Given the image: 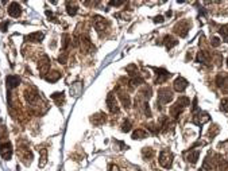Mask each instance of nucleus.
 Instances as JSON below:
<instances>
[{"instance_id": "7", "label": "nucleus", "mask_w": 228, "mask_h": 171, "mask_svg": "<svg viewBox=\"0 0 228 171\" xmlns=\"http://www.w3.org/2000/svg\"><path fill=\"white\" fill-rule=\"evenodd\" d=\"M0 155L3 159L10 160L12 156V145L10 142H3L0 143Z\"/></svg>"}, {"instance_id": "36", "label": "nucleus", "mask_w": 228, "mask_h": 171, "mask_svg": "<svg viewBox=\"0 0 228 171\" xmlns=\"http://www.w3.org/2000/svg\"><path fill=\"white\" fill-rule=\"evenodd\" d=\"M142 107H143V112H145V115L147 117H151V111H150V108H149V104L147 102H143L142 104Z\"/></svg>"}, {"instance_id": "41", "label": "nucleus", "mask_w": 228, "mask_h": 171, "mask_svg": "<svg viewBox=\"0 0 228 171\" xmlns=\"http://www.w3.org/2000/svg\"><path fill=\"white\" fill-rule=\"evenodd\" d=\"M217 132H219V127H217V125H213V131H212V129H209L208 135L213 138V136H216V133H217Z\"/></svg>"}, {"instance_id": "16", "label": "nucleus", "mask_w": 228, "mask_h": 171, "mask_svg": "<svg viewBox=\"0 0 228 171\" xmlns=\"http://www.w3.org/2000/svg\"><path fill=\"white\" fill-rule=\"evenodd\" d=\"M5 84H7V89H8V92H10L11 89L16 88V86L20 84V77H18V76H7V78H5Z\"/></svg>"}, {"instance_id": "21", "label": "nucleus", "mask_w": 228, "mask_h": 171, "mask_svg": "<svg viewBox=\"0 0 228 171\" xmlns=\"http://www.w3.org/2000/svg\"><path fill=\"white\" fill-rule=\"evenodd\" d=\"M60 78H61V73H60V71H51L50 74H46V76H45V80L47 81V82H50V84L57 82Z\"/></svg>"}, {"instance_id": "6", "label": "nucleus", "mask_w": 228, "mask_h": 171, "mask_svg": "<svg viewBox=\"0 0 228 171\" xmlns=\"http://www.w3.org/2000/svg\"><path fill=\"white\" fill-rule=\"evenodd\" d=\"M49 69H50V58L47 55H42V58H40L38 62V70H39L40 76L45 77L46 74L49 73Z\"/></svg>"}, {"instance_id": "3", "label": "nucleus", "mask_w": 228, "mask_h": 171, "mask_svg": "<svg viewBox=\"0 0 228 171\" xmlns=\"http://www.w3.org/2000/svg\"><path fill=\"white\" fill-rule=\"evenodd\" d=\"M173 154H171L170 151L167 150H163L161 151V154H159V158H158V162L159 164H161L163 169H170L171 164H173Z\"/></svg>"}, {"instance_id": "9", "label": "nucleus", "mask_w": 228, "mask_h": 171, "mask_svg": "<svg viewBox=\"0 0 228 171\" xmlns=\"http://www.w3.org/2000/svg\"><path fill=\"white\" fill-rule=\"evenodd\" d=\"M107 107H108V109L111 113H119V105H118V101H116V98H115V94L114 93H108V96H107Z\"/></svg>"}, {"instance_id": "37", "label": "nucleus", "mask_w": 228, "mask_h": 171, "mask_svg": "<svg viewBox=\"0 0 228 171\" xmlns=\"http://www.w3.org/2000/svg\"><path fill=\"white\" fill-rule=\"evenodd\" d=\"M219 169L220 171H228V160H223L220 164H219Z\"/></svg>"}, {"instance_id": "17", "label": "nucleus", "mask_w": 228, "mask_h": 171, "mask_svg": "<svg viewBox=\"0 0 228 171\" xmlns=\"http://www.w3.org/2000/svg\"><path fill=\"white\" fill-rule=\"evenodd\" d=\"M105 121H107V117H105L104 113H96L93 115L92 117H90V123L93 124V125H101V124H104Z\"/></svg>"}, {"instance_id": "44", "label": "nucleus", "mask_w": 228, "mask_h": 171, "mask_svg": "<svg viewBox=\"0 0 228 171\" xmlns=\"http://www.w3.org/2000/svg\"><path fill=\"white\" fill-rule=\"evenodd\" d=\"M8 24H10L8 22H3V23L0 24V30H2V31H5V30H7V27H8Z\"/></svg>"}, {"instance_id": "34", "label": "nucleus", "mask_w": 228, "mask_h": 171, "mask_svg": "<svg viewBox=\"0 0 228 171\" xmlns=\"http://www.w3.org/2000/svg\"><path fill=\"white\" fill-rule=\"evenodd\" d=\"M68 51H62V54L58 57V61H60V63H62V65H65L66 63V61H68Z\"/></svg>"}, {"instance_id": "43", "label": "nucleus", "mask_w": 228, "mask_h": 171, "mask_svg": "<svg viewBox=\"0 0 228 171\" xmlns=\"http://www.w3.org/2000/svg\"><path fill=\"white\" fill-rule=\"evenodd\" d=\"M165 19H163V16H161V15H158V16H155L154 18V23H162Z\"/></svg>"}, {"instance_id": "40", "label": "nucleus", "mask_w": 228, "mask_h": 171, "mask_svg": "<svg viewBox=\"0 0 228 171\" xmlns=\"http://www.w3.org/2000/svg\"><path fill=\"white\" fill-rule=\"evenodd\" d=\"M147 129H150V131H151L153 133H158L159 131H161V129H159L158 127H155L154 124H149V125H147Z\"/></svg>"}, {"instance_id": "33", "label": "nucleus", "mask_w": 228, "mask_h": 171, "mask_svg": "<svg viewBox=\"0 0 228 171\" xmlns=\"http://www.w3.org/2000/svg\"><path fill=\"white\" fill-rule=\"evenodd\" d=\"M131 127H132V124H131V121L130 120H124L123 121V124H121V132H130L131 131Z\"/></svg>"}, {"instance_id": "19", "label": "nucleus", "mask_w": 228, "mask_h": 171, "mask_svg": "<svg viewBox=\"0 0 228 171\" xmlns=\"http://www.w3.org/2000/svg\"><path fill=\"white\" fill-rule=\"evenodd\" d=\"M119 100L121 101V104H123V107L126 108V109H128V108L131 107V98H130V96L127 94V93H124V92H119Z\"/></svg>"}, {"instance_id": "13", "label": "nucleus", "mask_w": 228, "mask_h": 171, "mask_svg": "<svg viewBox=\"0 0 228 171\" xmlns=\"http://www.w3.org/2000/svg\"><path fill=\"white\" fill-rule=\"evenodd\" d=\"M7 11H8V15L12 18H18V16H20V14H22V8L16 2H12L11 4L8 5Z\"/></svg>"}, {"instance_id": "4", "label": "nucleus", "mask_w": 228, "mask_h": 171, "mask_svg": "<svg viewBox=\"0 0 228 171\" xmlns=\"http://www.w3.org/2000/svg\"><path fill=\"white\" fill-rule=\"evenodd\" d=\"M93 26H95V29H96V31H97L99 34H101L103 31L108 30L109 23H108V20H105L103 16L96 15V16L93 18Z\"/></svg>"}, {"instance_id": "20", "label": "nucleus", "mask_w": 228, "mask_h": 171, "mask_svg": "<svg viewBox=\"0 0 228 171\" xmlns=\"http://www.w3.org/2000/svg\"><path fill=\"white\" fill-rule=\"evenodd\" d=\"M43 32H39V31H37V32H31L29 35L26 36V39L29 40V42H40V40L43 39Z\"/></svg>"}, {"instance_id": "38", "label": "nucleus", "mask_w": 228, "mask_h": 171, "mask_svg": "<svg viewBox=\"0 0 228 171\" xmlns=\"http://www.w3.org/2000/svg\"><path fill=\"white\" fill-rule=\"evenodd\" d=\"M220 39L217 38V36H213V38L211 39V45L213 46V47H219V46H220Z\"/></svg>"}, {"instance_id": "18", "label": "nucleus", "mask_w": 228, "mask_h": 171, "mask_svg": "<svg viewBox=\"0 0 228 171\" xmlns=\"http://www.w3.org/2000/svg\"><path fill=\"white\" fill-rule=\"evenodd\" d=\"M163 45L166 46V49H169V50H170V49H173L174 46L178 45V40H177L176 38H173L171 35H166V36L163 38Z\"/></svg>"}, {"instance_id": "35", "label": "nucleus", "mask_w": 228, "mask_h": 171, "mask_svg": "<svg viewBox=\"0 0 228 171\" xmlns=\"http://www.w3.org/2000/svg\"><path fill=\"white\" fill-rule=\"evenodd\" d=\"M220 109L223 112H228V98H223L220 102Z\"/></svg>"}, {"instance_id": "30", "label": "nucleus", "mask_w": 228, "mask_h": 171, "mask_svg": "<svg viewBox=\"0 0 228 171\" xmlns=\"http://www.w3.org/2000/svg\"><path fill=\"white\" fill-rule=\"evenodd\" d=\"M130 84L132 86H139V85H142V84H145V80H143L140 76H136V77H132V78L130 80Z\"/></svg>"}, {"instance_id": "46", "label": "nucleus", "mask_w": 228, "mask_h": 171, "mask_svg": "<svg viewBox=\"0 0 228 171\" xmlns=\"http://www.w3.org/2000/svg\"><path fill=\"white\" fill-rule=\"evenodd\" d=\"M227 66H228V58H227Z\"/></svg>"}, {"instance_id": "25", "label": "nucleus", "mask_w": 228, "mask_h": 171, "mask_svg": "<svg viewBox=\"0 0 228 171\" xmlns=\"http://www.w3.org/2000/svg\"><path fill=\"white\" fill-rule=\"evenodd\" d=\"M65 93L64 92H55V93H53L51 94V98L55 101V104L57 105H61L62 102H64V98H65Z\"/></svg>"}, {"instance_id": "39", "label": "nucleus", "mask_w": 228, "mask_h": 171, "mask_svg": "<svg viewBox=\"0 0 228 171\" xmlns=\"http://www.w3.org/2000/svg\"><path fill=\"white\" fill-rule=\"evenodd\" d=\"M121 4H124L123 0H114V2H109V5H111V7H119V5H121Z\"/></svg>"}, {"instance_id": "27", "label": "nucleus", "mask_w": 228, "mask_h": 171, "mask_svg": "<svg viewBox=\"0 0 228 171\" xmlns=\"http://www.w3.org/2000/svg\"><path fill=\"white\" fill-rule=\"evenodd\" d=\"M126 70L128 71V74L131 76V78H132V77L139 76V73H138V67H136V65H135V63H131V65H128V66L126 67Z\"/></svg>"}, {"instance_id": "2", "label": "nucleus", "mask_w": 228, "mask_h": 171, "mask_svg": "<svg viewBox=\"0 0 228 171\" xmlns=\"http://www.w3.org/2000/svg\"><path fill=\"white\" fill-rule=\"evenodd\" d=\"M173 100V93L169 88H161L158 91V100H157V108H161L162 104H167Z\"/></svg>"}, {"instance_id": "28", "label": "nucleus", "mask_w": 228, "mask_h": 171, "mask_svg": "<svg viewBox=\"0 0 228 171\" xmlns=\"http://www.w3.org/2000/svg\"><path fill=\"white\" fill-rule=\"evenodd\" d=\"M46 162H47V151L46 148L40 150V160H39V167H45Z\"/></svg>"}, {"instance_id": "29", "label": "nucleus", "mask_w": 228, "mask_h": 171, "mask_svg": "<svg viewBox=\"0 0 228 171\" xmlns=\"http://www.w3.org/2000/svg\"><path fill=\"white\" fill-rule=\"evenodd\" d=\"M69 43H70V35L69 34H64V35H62V51L68 50Z\"/></svg>"}, {"instance_id": "8", "label": "nucleus", "mask_w": 228, "mask_h": 171, "mask_svg": "<svg viewBox=\"0 0 228 171\" xmlns=\"http://www.w3.org/2000/svg\"><path fill=\"white\" fill-rule=\"evenodd\" d=\"M24 97H26V101L31 105H35L39 100V94L38 92L35 91V88H30L24 91Z\"/></svg>"}, {"instance_id": "31", "label": "nucleus", "mask_w": 228, "mask_h": 171, "mask_svg": "<svg viewBox=\"0 0 228 171\" xmlns=\"http://www.w3.org/2000/svg\"><path fill=\"white\" fill-rule=\"evenodd\" d=\"M151 88H150V86H143V88H142V91H140V94H142L143 96V97H145L146 98V100H149V98L150 97H151Z\"/></svg>"}, {"instance_id": "32", "label": "nucleus", "mask_w": 228, "mask_h": 171, "mask_svg": "<svg viewBox=\"0 0 228 171\" xmlns=\"http://www.w3.org/2000/svg\"><path fill=\"white\" fill-rule=\"evenodd\" d=\"M219 32H220V35L223 36L224 42H227V43H228V24H226V26H223V27H220Z\"/></svg>"}, {"instance_id": "5", "label": "nucleus", "mask_w": 228, "mask_h": 171, "mask_svg": "<svg viewBox=\"0 0 228 171\" xmlns=\"http://www.w3.org/2000/svg\"><path fill=\"white\" fill-rule=\"evenodd\" d=\"M189 29H190V23L188 20H182L180 22V23L176 24V27H174V32H177L181 38H185L186 35H188L189 32Z\"/></svg>"}, {"instance_id": "1", "label": "nucleus", "mask_w": 228, "mask_h": 171, "mask_svg": "<svg viewBox=\"0 0 228 171\" xmlns=\"http://www.w3.org/2000/svg\"><path fill=\"white\" fill-rule=\"evenodd\" d=\"M190 104V100L188 97H185V96H182V97H180L178 100L176 101V104L173 105V107L170 108V115L174 117V119H178V116L181 113H182V111L185 109L186 107Z\"/></svg>"}, {"instance_id": "26", "label": "nucleus", "mask_w": 228, "mask_h": 171, "mask_svg": "<svg viewBox=\"0 0 228 171\" xmlns=\"http://www.w3.org/2000/svg\"><path fill=\"white\" fill-rule=\"evenodd\" d=\"M142 156H143V159H145V160L153 159V156H154V151H153L150 147H145L142 150Z\"/></svg>"}, {"instance_id": "42", "label": "nucleus", "mask_w": 228, "mask_h": 171, "mask_svg": "<svg viewBox=\"0 0 228 171\" xmlns=\"http://www.w3.org/2000/svg\"><path fill=\"white\" fill-rule=\"evenodd\" d=\"M221 88H223L224 92L228 93V77H226V78L223 80V85H221Z\"/></svg>"}, {"instance_id": "45", "label": "nucleus", "mask_w": 228, "mask_h": 171, "mask_svg": "<svg viewBox=\"0 0 228 171\" xmlns=\"http://www.w3.org/2000/svg\"><path fill=\"white\" fill-rule=\"evenodd\" d=\"M109 171H119V167L116 164H109Z\"/></svg>"}, {"instance_id": "10", "label": "nucleus", "mask_w": 228, "mask_h": 171, "mask_svg": "<svg viewBox=\"0 0 228 171\" xmlns=\"http://www.w3.org/2000/svg\"><path fill=\"white\" fill-rule=\"evenodd\" d=\"M211 120V117H209V115L207 112H201L198 111L197 113H195V116H193V123L196 124V125H200L201 127L202 124H205L207 121Z\"/></svg>"}, {"instance_id": "24", "label": "nucleus", "mask_w": 228, "mask_h": 171, "mask_svg": "<svg viewBox=\"0 0 228 171\" xmlns=\"http://www.w3.org/2000/svg\"><path fill=\"white\" fill-rule=\"evenodd\" d=\"M147 138V132L145 129H136V131L132 132V139L134 140H140V139Z\"/></svg>"}, {"instance_id": "11", "label": "nucleus", "mask_w": 228, "mask_h": 171, "mask_svg": "<svg viewBox=\"0 0 228 171\" xmlns=\"http://www.w3.org/2000/svg\"><path fill=\"white\" fill-rule=\"evenodd\" d=\"M154 70L157 71V78H155V84H163V82H166V81L171 77V73H169L167 70L162 69V67H161V69H157V67H155Z\"/></svg>"}, {"instance_id": "23", "label": "nucleus", "mask_w": 228, "mask_h": 171, "mask_svg": "<svg viewBox=\"0 0 228 171\" xmlns=\"http://www.w3.org/2000/svg\"><path fill=\"white\" fill-rule=\"evenodd\" d=\"M198 158H200V151H198V150H196V151H192V150H190V152L188 154V156H186V159H188L189 163L195 164V163H197Z\"/></svg>"}, {"instance_id": "14", "label": "nucleus", "mask_w": 228, "mask_h": 171, "mask_svg": "<svg viewBox=\"0 0 228 171\" xmlns=\"http://www.w3.org/2000/svg\"><path fill=\"white\" fill-rule=\"evenodd\" d=\"M173 85H174V91L182 93L186 88H188L189 84H188V81H186L185 78H182V77H178V78H176V81H174Z\"/></svg>"}, {"instance_id": "12", "label": "nucleus", "mask_w": 228, "mask_h": 171, "mask_svg": "<svg viewBox=\"0 0 228 171\" xmlns=\"http://www.w3.org/2000/svg\"><path fill=\"white\" fill-rule=\"evenodd\" d=\"M80 43H81V50H82L84 53H90V50H92V42H90L89 39V35L88 34H85V35H82L80 38Z\"/></svg>"}, {"instance_id": "22", "label": "nucleus", "mask_w": 228, "mask_h": 171, "mask_svg": "<svg viewBox=\"0 0 228 171\" xmlns=\"http://www.w3.org/2000/svg\"><path fill=\"white\" fill-rule=\"evenodd\" d=\"M79 11V7L74 2H66V12L70 15V16H74Z\"/></svg>"}, {"instance_id": "15", "label": "nucleus", "mask_w": 228, "mask_h": 171, "mask_svg": "<svg viewBox=\"0 0 228 171\" xmlns=\"http://www.w3.org/2000/svg\"><path fill=\"white\" fill-rule=\"evenodd\" d=\"M196 61L202 65H209V62H211V54H209V51H207V50L198 51L197 57H196Z\"/></svg>"}]
</instances>
